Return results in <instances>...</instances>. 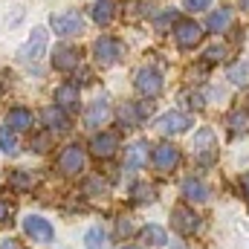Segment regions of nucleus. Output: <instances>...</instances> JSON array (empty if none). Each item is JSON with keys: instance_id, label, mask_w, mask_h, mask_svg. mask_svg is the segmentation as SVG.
<instances>
[{"instance_id": "nucleus-1", "label": "nucleus", "mask_w": 249, "mask_h": 249, "mask_svg": "<svg viewBox=\"0 0 249 249\" xmlns=\"http://www.w3.org/2000/svg\"><path fill=\"white\" fill-rule=\"evenodd\" d=\"M50 26H53L55 35H64V38L67 35H78L84 29V18L78 12H58V15L50 18Z\"/></svg>"}, {"instance_id": "nucleus-2", "label": "nucleus", "mask_w": 249, "mask_h": 249, "mask_svg": "<svg viewBox=\"0 0 249 249\" xmlns=\"http://www.w3.org/2000/svg\"><path fill=\"white\" fill-rule=\"evenodd\" d=\"M194 157L203 162V165H209V162H214V157H217V139H214V133L209 130V127H203L197 136H194Z\"/></svg>"}, {"instance_id": "nucleus-3", "label": "nucleus", "mask_w": 249, "mask_h": 249, "mask_svg": "<svg viewBox=\"0 0 249 249\" xmlns=\"http://www.w3.org/2000/svg\"><path fill=\"white\" fill-rule=\"evenodd\" d=\"M44 47H47V29L35 26V29H32V35H29V41L20 47L18 61H38V58H41V53H44Z\"/></svg>"}, {"instance_id": "nucleus-4", "label": "nucleus", "mask_w": 249, "mask_h": 249, "mask_svg": "<svg viewBox=\"0 0 249 249\" xmlns=\"http://www.w3.org/2000/svg\"><path fill=\"white\" fill-rule=\"evenodd\" d=\"M93 55H96V61L102 64V67H110V64L119 61L122 44H119L116 38H99V41L93 44Z\"/></svg>"}, {"instance_id": "nucleus-5", "label": "nucleus", "mask_w": 249, "mask_h": 249, "mask_svg": "<svg viewBox=\"0 0 249 249\" xmlns=\"http://www.w3.org/2000/svg\"><path fill=\"white\" fill-rule=\"evenodd\" d=\"M174 38H177V44L180 47H197L200 41H203V29H200V23H194V20H177V26H174Z\"/></svg>"}, {"instance_id": "nucleus-6", "label": "nucleus", "mask_w": 249, "mask_h": 249, "mask_svg": "<svg viewBox=\"0 0 249 249\" xmlns=\"http://www.w3.org/2000/svg\"><path fill=\"white\" fill-rule=\"evenodd\" d=\"M23 232L32 238V241H41V244H50L53 241V226L47 217H38V214H29L23 217Z\"/></svg>"}, {"instance_id": "nucleus-7", "label": "nucleus", "mask_w": 249, "mask_h": 249, "mask_svg": "<svg viewBox=\"0 0 249 249\" xmlns=\"http://www.w3.org/2000/svg\"><path fill=\"white\" fill-rule=\"evenodd\" d=\"M188 124H191V119H188L186 113L171 110V113H162V116L157 119V130L165 133V136H174V133H186Z\"/></svg>"}, {"instance_id": "nucleus-8", "label": "nucleus", "mask_w": 249, "mask_h": 249, "mask_svg": "<svg viewBox=\"0 0 249 249\" xmlns=\"http://www.w3.org/2000/svg\"><path fill=\"white\" fill-rule=\"evenodd\" d=\"M136 90H139L142 96H160V90H162V75H160L157 70H151V67H142V70L136 72Z\"/></svg>"}, {"instance_id": "nucleus-9", "label": "nucleus", "mask_w": 249, "mask_h": 249, "mask_svg": "<svg viewBox=\"0 0 249 249\" xmlns=\"http://www.w3.org/2000/svg\"><path fill=\"white\" fill-rule=\"evenodd\" d=\"M116 148H119V136L116 133H99V136L90 139V154L96 160H110L116 154Z\"/></svg>"}, {"instance_id": "nucleus-10", "label": "nucleus", "mask_w": 249, "mask_h": 249, "mask_svg": "<svg viewBox=\"0 0 249 249\" xmlns=\"http://www.w3.org/2000/svg\"><path fill=\"white\" fill-rule=\"evenodd\" d=\"M58 168H61L64 174H78L84 168V151H81V145H67L64 148L61 157H58Z\"/></svg>"}, {"instance_id": "nucleus-11", "label": "nucleus", "mask_w": 249, "mask_h": 249, "mask_svg": "<svg viewBox=\"0 0 249 249\" xmlns=\"http://www.w3.org/2000/svg\"><path fill=\"white\" fill-rule=\"evenodd\" d=\"M177 162H180V151H177L174 145L162 142V145H157V148H154V165H157L160 171H171Z\"/></svg>"}, {"instance_id": "nucleus-12", "label": "nucleus", "mask_w": 249, "mask_h": 249, "mask_svg": "<svg viewBox=\"0 0 249 249\" xmlns=\"http://www.w3.org/2000/svg\"><path fill=\"white\" fill-rule=\"evenodd\" d=\"M78 61H81V53L75 50V47H58L55 53H53V67L55 70H64V72H70V70H75L78 67Z\"/></svg>"}, {"instance_id": "nucleus-13", "label": "nucleus", "mask_w": 249, "mask_h": 249, "mask_svg": "<svg viewBox=\"0 0 249 249\" xmlns=\"http://www.w3.org/2000/svg\"><path fill=\"white\" fill-rule=\"evenodd\" d=\"M171 226H174L180 235H191V232L197 229V217H194V212H191V209L177 206V209L171 212Z\"/></svg>"}, {"instance_id": "nucleus-14", "label": "nucleus", "mask_w": 249, "mask_h": 249, "mask_svg": "<svg viewBox=\"0 0 249 249\" xmlns=\"http://www.w3.org/2000/svg\"><path fill=\"white\" fill-rule=\"evenodd\" d=\"M148 162V142H133L124 148V165L127 168H142Z\"/></svg>"}, {"instance_id": "nucleus-15", "label": "nucleus", "mask_w": 249, "mask_h": 249, "mask_svg": "<svg viewBox=\"0 0 249 249\" xmlns=\"http://www.w3.org/2000/svg\"><path fill=\"white\" fill-rule=\"evenodd\" d=\"M107 116H110V107H107L105 99H99V102H93V105L87 107V113H84V124H87V127H99L102 122H107Z\"/></svg>"}, {"instance_id": "nucleus-16", "label": "nucleus", "mask_w": 249, "mask_h": 249, "mask_svg": "<svg viewBox=\"0 0 249 249\" xmlns=\"http://www.w3.org/2000/svg\"><path fill=\"white\" fill-rule=\"evenodd\" d=\"M55 102H58V110H75L78 107V87L75 84H61L55 90Z\"/></svg>"}, {"instance_id": "nucleus-17", "label": "nucleus", "mask_w": 249, "mask_h": 249, "mask_svg": "<svg viewBox=\"0 0 249 249\" xmlns=\"http://www.w3.org/2000/svg\"><path fill=\"white\" fill-rule=\"evenodd\" d=\"M29 124H32V113L29 110H23V107L9 110V116H6V127L9 130H26Z\"/></svg>"}, {"instance_id": "nucleus-18", "label": "nucleus", "mask_w": 249, "mask_h": 249, "mask_svg": "<svg viewBox=\"0 0 249 249\" xmlns=\"http://www.w3.org/2000/svg\"><path fill=\"white\" fill-rule=\"evenodd\" d=\"M44 122H47V127H50V130H58V133L70 127L67 113H64V110H58V107H47V110H44Z\"/></svg>"}, {"instance_id": "nucleus-19", "label": "nucleus", "mask_w": 249, "mask_h": 249, "mask_svg": "<svg viewBox=\"0 0 249 249\" xmlns=\"http://www.w3.org/2000/svg\"><path fill=\"white\" fill-rule=\"evenodd\" d=\"M113 15H116V3H113V0H99V3L93 6V20H96V23H102V26H105V23H110V20H113Z\"/></svg>"}, {"instance_id": "nucleus-20", "label": "nucleus", "mask_w": 249, "mask_h": 249, "mask_svg": "<svg viewBox=\"0 0 249 249\" xmlns=\"http://www.w3.org/2000/svg\"><path fill=\"white\" fill-rule=\"evenodd\" d=\"M183 194H186L188 200H194V203H203L209 197V188L203 186L200 180H186L183 183Z\"/></svg>"}, {"instance_id": "nucleus-21", "label": "nucleus", "mask_w": 249, "mask_h": 249, "mask_svg": "<svg viewBox=\"0 0 249 249\" xmlns=\"http://www.w3.org/2000/svg\"><path fill=\"white\" fill-rule=\"evenodd\" d=\"M229 20H232L229 9H217V12L209 15V29H212V32H223V29L229 26Z\"/></svg>"}, {"instance_id": "nucleus-22", "label": "nucleus", "mask_w": 249, "mask_h": 249, "mask_svg": "<svg viewBox=\"0 0 249 249\" xmlns=\"http://www.w3.org/2000/svg\"><path fill=\"white\" fill-rule=\"evenodd\" d=\"M84 247H87V249H105V247H107V238H105L102 226L87 229V235H84Z\"/></svg>"}, {"instance_id": "nucleus-23", "label": "nucleus", "mask_w": 249, "mask_h": 249, "mask_svg": "<svg viewBox=\"0 0 249 249\" xmlns=\"http://www.w3.org/2000/svg\"><path fill=\"white\" fill-rule=\"evenodd\" d=\"M142 238H145L151 247H162V244L168 241V235H165L162 226H145V229H142Z\"/></svg>"}, {"instance_id": "nucleus-24", "label": "nucleus", "mask_w": 249, "mask_h": 249, "mask_svg": "<svg viewBox=\"0 0 249 249\" xmlns=\"http://www.w3.org/2000/svg\"><path fill=\"white\" fill-rule=\"evenodd\" d=\"M229 130L232 133H249V113L247 110H235L229 116Z\"/></svg>"}, {"instance_id": "nucleus-25", "label": "nucleus", "mask_w": 249, "mask_h": 249, "mask_svg": "<svg viewBox=\"0 0 249 249\" xmlns=\"http://www.w3.org/2000/svg\"><path fill=\"white\" fill-rule=\"evenodd\" d=\"M229 81L232 84H249V61L232 64L229 67Z\"/></svg>"}, {"instance_id": "nucleus-26", "label": "nucleus", "mask_w": 249, "mask_h": 249, "mask_svg": "<svg viewBox=\"0 0 249 249\" xmlns=\"http://www.w3.org/2000/svg\"><path fill=\"white\" fill-rule=\"evenodd\" d=\"M0 148H3L6 154H15V151H18V142H15V133H12V130H9L6 124L0 127Z\"/></svg>"}, {"instance_id": "nucleus-27", "label": "nucleus", "mask_w": 249, "mask_h": 249, "mask_svg": "<svg viewBox=\"0 0 249 249\" xmlns=\"http://www.w3.org/2000/svg\"><path fill=\"white\" fill-rule=\"evenodd\" d=\"M151 200H154V186H148V183L133 186V203H151Z\"/></svg>"}, {"instance_id": "nucleus-28", "label": "nucleus", "mask_w": 249, "mask_h": 249, "mask_svg": "<svg viewBox=\"0 0 249 249\" xmlns=\"http://www.w3.org/2000/svg\"><path fill=\"white\" fill-rule=\"evenodd\" d=\"M223 55H226V50H223V47H212V50H209V53H206V61H220V58H223Z\"/></svg>"}, {"instance_id": "nucleus-29", "label": "nucleus", "mask_w": 249, "mask_h": 249, "mask_svg": "<svg viewBox=\"0 0 249 249\" xmlns=\"http://www.w3.org/2000/svg\"><path fill=\"white\" fill-rule=\"evenodd\" d=\"M12 186H15V188H26V186H32V180H26V177L18 171V174L12 177Z\"/></svg>"}, {"instance_id": "nucleus-30", "label": "nucleus", "mask_w": 249, "mask_h": 249, "mask_svg": "<svg viewBox=\"0 0 249 249\" xmlns=\"http://www.w3.org/2000/svg\"><path fill=\"white\" fill-rule=\"evenodd\" d=\"M122 122L136 124V110H133V107H122Z\"/></svg>"}, {"instance_id": "nucleus-31", "label": "nucleus", "mask_w": 249, "mask_h": 249, "mask_svg": "<svg viewBox=\"0 0 249 249\" xmlns=\"http://www.w3.org/2000/svg\"><path fill=\"white\" fill-rule=\"evenodd\" d=\"M209 3H212V0H183V6H186V9H206Z\"/></svg>"}, {"instance_id": "nucleus-32", "label": "nucleus", "mask_w": 249, "mask_h": 249, "mask_svg": "<svg viewBox=\"0 0 249 249\" xmlns=\"http://www.w3.org/2000/svg\"><path fill=\"white\" fill-rule=\"evenodd\" d=\"M119 235H133V226L127 220H119Z\"/></svg>"}, {"instance_id": "nucleus-33", "label": "nucleus", "mask_w": 249, "mask_h": 249, "mask_svg": "<svg viewBox=\"0 0 249 249\" xmlns=\"http://www.w3.org/2000/svg\"><path fill=\"white\" fill-rule=\"evenodd\" d=\"M241 186H244V191L249 194V174H244V177H241Z\"/></svg>"}, {"instance_id": "nucleus-34", "label": "nucleus", "mask_w": 249, "mask_h": 249, "mask_svg": "<svg viewBox=\"0 0 249 249\" xmlns=\"http://www.w3.org/2000/svg\"><path fill=\"white\" fill-rule=\"evenodd\" d=\"M0 249H18V247H15V241H3V244H0Z\"/></svg>"}, {"instance_id": "nucleus-35", "label": "nucleus", "mask_w": 249, "mask_h": 249, "mask_svg": "<svg viewBox=\"0 0 249 249\" xmlns=\"http://www.w3.org/2000/svg\"><path fill=\"white\" fill-rule=\"evenodd\" d=\"M3 217H6V206L0 203V220H3Z\"/></svg>"}, {"instance_id": "nucleus-36", "label": "nucleus", "mask_w": 249, "mask_h": 249, "mask_svg": "<svg viewBox=\"0 0 249 249\" xmlns=\"http://www.w3.org/2000/svg\"><path fill=\"white\" fill-rule=\"evenodd\" d=\"M124 249H139V247H124Z\"/></svg>"}]
</instances>
